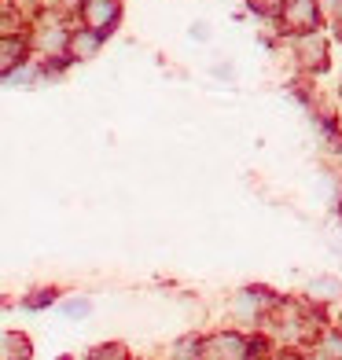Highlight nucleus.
<instances>
[{"label":"nucleus","mask_w":342,"mask_h":360,"mask_svg":"<svg viewBox=\"0 0 342 360\" xmlns=\"http://www.w3.org/2000/svg\"><path fill=\"white\" fill-rule=\"evenodd\" d=\"M284 11H287L291 26H309V22L317 19V8H313V0H284Z\"/></svg>","instance_id":"obj_1"},{"label":"nucleus","mask_w":342,"mask_h":360,"mask_svg":"<svg viewBox=\"0 0 342 360\" xmlns=\"http://www.w3.org/2000/svg\"><path fill=\"white\" fill-rule=\"evenodd\" d=\"M85 19L100 30V26H110V19H114V4L110 0H89L85 4Z\"/></svg>","instance_id":"obj_2"},{"label":"nucleus","mask_w":342,"mask_h":360,"mask_svg":"<svg viewBox=\"0 0 342 360\" xmlns=\"http://www.w3.org/2000/svg\"><path fill=\"white\" fill-rule=\"evenodd\" d=\"M247 349H243V342L239 338H214L210 342V349H206V356H243Z\"/></svg>","instance_id":"obj_3"},{"label":"nucleus","mask_w":342,"mask_h":360,"mask_svg":"<svg viewBox=\"0 0 342 360\" xmlns=\"http://www.w3.org/2000/svg\"><path fill=\"white\" fill-rule=\"evenodd\" d=\"M74 48H81L77 56H92V48H96V37H89V34H81V37H74Z\"/></svg>","instance_id":"obj_4"},{"label":"nucleus","mask_w":342,"mask_h":360,"mask_svg":"<svg viewBox=\"0 0 342 360\" xmlns=\"http://www.w3.org/2000/svg\"><path fill=\"white\" fill-rule=\"evenodd\" d=\"M15 52H23V44H15V41H8V44H4V70H8L11 63H15Z\"/></svg>","instance_id":"obj_5"},{"label":"nucleus","mask_w":342,"mask_h":360,"mask_svg":"<svg viewBox=\"0 0 342 360\" xmlns=\"http://www.w3.org/2000/svg\"><path fill=\"white\" fill-rule=\"evenodd\" d=\"M89 313V302H67V316H85Z\"/></svg>","instance_id":"obj_6"},{"label":"nucleus","mask_w":342,"mask_h":360,"mask_svg":"<svg viewBox=\"0 0 342 360\" xmlns=\"http://www.w3.org/2000/svg\"><path fill=\"white\" fill-rule=\"evenodd\" d=\"M258 4H265V8H269V4H280V0H258Z\"/></svg>","instance_id":"obj_7"}]
</instances>
